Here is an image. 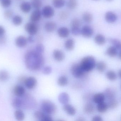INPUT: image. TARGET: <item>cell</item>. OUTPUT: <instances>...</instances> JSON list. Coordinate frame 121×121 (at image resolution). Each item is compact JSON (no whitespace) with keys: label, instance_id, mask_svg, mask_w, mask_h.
<instances>
[{"label":"cell","instance_id":"6da1fadb","mask_svg":"<svg viewBox=\"0 0 121 121\" xmlns=\"http://www.w3.org/2000/svg\"><path fill=\"white\" fill-rule=\"evenodd\" d=\"M26 65L28 69L32 71L40 69L44 64L42 54L35 50L28 51L25 55Z\"/></svg>","mask_w":121,"mask_h":121},{"label":"cell","instance_id":"7a4b0ae2","mask_svg":"<svg viewBox=\"0 0 121 121\" xmlns=\"http://www.w3.org/2000/svg\"><path fill=\"white\" fill-rule=\"evenodd\" d=\"M79 64L85 72H89L96 67V60L93 56H87L82 58Z\"/></svg>","mask_w":121,"mask_h":121},{"label":"cell","instance_id":"3957f363","mask_svg":"<svg viewBox=\"0 0 121 121\" xmlns=\"http://www.w3.org/2000/svg\"><path fill=\"white\" fill-rule=\"evenodd\" d=\"M41 108L43 112L47 115H54L56 112L57 108L53 102L48 100H44L41 102Z\"/></svg>","mask_w":121,"mask_h":121},{"label":"cell","instance_id":"277c9868","mask_svg":"<svg viewBox=\"0 0 121 121\" xmlns=\"http://www.w3.org/2000/svg\"><path fill=\"white\" fill-rule=\"evenodd\" d=\"M70 70L73 76L76 78L82 77L86 72L82 69L80 64L77 63H74L72 65Z\"/></svg>","mask_w":121,"mask_h":121},{"label":"cell","instance_id":"5b68a950","mask_svg":"<svg viewBox=\"0 0 121 121\" xmlns=\"http://www.w3.org/2000/svg\"><path fill=\"white\" fill-rule=\"evenodd\" d=\"M26 31L30 35L33 36L36 35L38 32V27L35 22H32L27 23L25 26Z\"/></svg>","mask_w":121,"mask_h":121},{"label":"cell","instance_id":"8992f818","mask_svg":"<svg viewBox=\"0 0 121 121\" xmlns=\"http://www.w3.org/2000/svg\"><path fill=\"white\" fill-rule=\"evenodd\" d=\"M42 13L45 18H50L54 15L55 10L51 6L46 5L43 9Z\"/></svg>","mask_w":121,"mask_h":121},{"label":"cell","instance_id":"52a82bcc","mask_svg":"<svg viewBox=\"0 0 121 121\" xmlns=\"http://www.w3.org/2000/svg\"><path fill=\"white\" fill-rule=\"evenodd\" d=\"M94 33V30L89 26H84L81 29V34L85 37H91L93 35Z\"/></svg>","mask_w":121,"mask_h":121},{"label":"cell","instance_id":"ba28073f","mask_svg":"<svg viewBox=\"0 0 121 121\" xmlns=\"http://www.w3.org/2000/svg\"><path fill=\"white\" fill-rule=\"evenodd\" d=\"M24 84L27 89H32L37 86V79L33 77H29L28 78H26Z\"/></svg>","mask_w":121,"mask_h":121},{"label":"cell","instance_id":"9c48e42d","mask_svg":"<svg viewBox=\"0 0 121 121\" xmlns=\"http://www.w3.org/2000/svg\"><path fill=\"white\" fill-rule=\"evenodd\" d=\"M42 12L39 9H35L33 11L30 16V20L32 22H36L41 19Z\"/></svg>","mask_w":121,"mask_h":121},{"label":"cell","instance_id":"30bf717a","mask_svg":"<svg viewBox=\"0 0 121 121\" xmlns=\"http://www.w3.org/2000/svg\"><path fill=\"white\" fill-rule=\"evenodd\" d=\"M27 38L22 36H18L15 40L16 45L20 48L25 47L27 45Z\"/></svg>","mask_w":121,"mask_h":121},{"label":"cell","instance_id":"8fae6325","mask_svg":"<svg viewBox=\"0 0 121 121\" xmlns=\"http://www.w3.org/2000/svg\"><path fill=\"white\" fill-rule=\"evenodd\" d=\"M105 18L108 22L113 23L116 21L117 16L116 14L112 11H108L105 14Z\"/></svg>","mask_w":121,"mask_h":121},{"label":"cell","instance_id":"7c38bea8","mask_svg":"<svg viewBox=\"0 0 121 121\" xmlns=\"http://www.w3.org/2000/svg\"><path fill=\"white\" fill-rule=\"evenodd\" d=\"M53 57L55 60L58 62L63 61L65 58L64 53L59 49H55L53 52Z\"/></svg>","mask_w":121,"mask_h":121},{"label":"cell","instance_id":"4fadbf2b","mask_svg":"<svg viewBox=\"0 0 121 121\" xmlns=\"http://www.w3.org/2000/svg\"><path fill=\"white\" fill-rule=\"evenodd\" d=\"M57 26L56 24L54 22L48 21L45 25V30L48 32H52L56 30Z\"/></svg>","mask_w":121,"mask_h":121},{"label":"cell","instance_id":"5bb4252c","mask_svg":"<svg viewBox=\"0 0 121 121\" xmlns=\"http://www.w3.org/2000/svg\"><path fill=\"white\" fill-rule=\"evenodd\" d=\"M57 33L60 37L65 38L69 35L70 31L68 28L66 27H60L57 30Z\"/></svg>","mask_w":121,"mask_h":121},{"label":"cell","instance_id":"9a60e30c","mask_svg":"<svg viewBox=\"0 0 121 121\" xmlns=\"http://www.w3.org/2000/svg\"><path fill=\"white\" fill-rule=\"evenodd\" d=\"M63 110L69 116H73L76 113V109L75 108L70 104H65L63 107Z\"/></svg>","mask_w":121,"mask_h":121},{"label":"cell","instance_id":"2e32d148","mask_svg":"<svg viewBox=\"0 0 121 121\" xmlns=\"http://www.w3.org/2000/svg\"><path fill=\"white\" fill-rule=\"evenodd\" d=\"M58 99L60 103L65 105L68 103L69 101V96L66 92H62L59 95Z\"/></svg>","mask_w":121,"mask_h":121},{"label":"cell","instance_id":"e0dca14e","mask_svg":"<svg viewBox=\"0 0 121 121\" xmlns=\"http://www.w3.org/2000/svg\"><path fill=\"white\" fill-rule=\"evenodd\" d=\"M105 95L104 94L102 93H98L95 94L93 97V100L95 103H100L104 102L105 100Z\"/></svg>","mask_w":121,"mask_h":121},{"label":"cell","instance_id":"ac0fdd59","mask_svg":"<svg viewBox=\"0 0 121 121\" xmlns=\"http://www.w3.org/2000/svg\"><path fill=\"white\" fill-rule=\"evenodd\" d=\"M31 3L28 2H23L20 5L21 10L25 13H29L32 9Z\"/></svg>","mask_w":121,"mask_h":121},{"label":"cell","instance_id":"d6986e66","mask_svg":"<svg viewBox=\"0 0 121 121\" xmlns=\"http://www.w3.org/2000/svg\"><path fill=\"white\" fill-rule=\"evenodd\" d=\"M105 97L108 100L112 99H115L116 92L112 88H108L105 90L104 94Z\"/></svg>","mask_w":121,"mask_h":121},{"label":"cell","instance_id":"ffe728a7","mask_svg":"<svg viewBox=\"0 0 121 121\" xmlns=\"http://www.w3.org/2000/svg\"><path fill=\"white\" fill-rule=\"evenodd\" d=\"M13 91L15 94L18 97H20L23 96L25 92V88L21 85L16 86Z\"/></svg>","mask_w":121,"mask_h":121},{"label":"cell","instance_id":"44dd1931","mask_svg":"<svg viewBox=\"0 0 121 121\" xmlns=\"http://www.w3.org/2000/svg\"><path fill=\"white\" fill-rule=\"evenodd\" d=\"M74 40L72 38L67 39L65 43V49L69 51L72 50L74 48Z\"/></svg>","mask_w":121,"mask_h":121},{"label":"cell","instance_id":"7402d4cb","mask_svg":"<svg viewBox=\"0 0 121 121\" xmlns=\"http://www.w3.org/2000/svg\"><path fill=\"white\" fill-rule=\"evenodd\" d=\"M95 42L99 45H102L105 44L106 39L104 35L100 34H98L95 36L94 38Z\"/></svg>","mask_w":121,"mask_h":121},{"label":"cell","instance_id":"603a6c76","mask_svg":"<svg viewBox=\"0 0 121 121\" xmlns=\"http://www.w3.org/2000/svg\"><path fill=\"white\" fill-rule=\"evenodd\" d=\"M107 55L111 57H114L118 54V50L113 46H111L108 48L106 51Z\"/></svg>","mask_w":121,"mask_h":121},{"label":"cell","instance_id":"cb8c5ba5","mask_svg":"<svg viewBox=\"0 0 121 121\" xmlns=\"http://www.w3.org/2000/svg\"><path fill=\"white\" fill-rule=\"evenodd\" d=\"M108 107L107 103L104 102L97 104V111L100 113H104L106 112Z\"/></svg>","mask_w":121,"mask_h":121},{"label":"cell","instance_id":"d4e9b609","mask_svg":"<svg viewBox=\"0 0 121 121\" xmlns=\"http://www.w3.org/2000/svg\"><path fill=\"white\" fill-rule=\"evenodd\" d=\"M95 108L92 104L88 103L86 104L84 108L85 112L87 114H92L94 112Z\"/></svg>","mask_w":121,"mask_h":121},{"label":"cell","instance_id":"484cf974","mask_svg":"<svg viewBox=\"0 0 121 121\" xmlns=\"http://www.w3.org/2000/svg\"><path fill=\"white\" fill-rule=\"evenodd\" d=\"M82 18L85 22L90 23L93 20V16L90 13L86 12L83 14Z\"/></svg>","mask_w":121,"mask_h":121},{"label":"cell","instance_id":"4316f807","mask_svg":"<svg viewBox=\"0 0 121 121\" xmlns=\"http://www.w3.org/2000/svg\"><path fill=\"white\" fill-rule=\"evenodd\" d=\"M97 70L100 72H103L106 70L107 68L106 64L104 62L101 61L96 64Z\"/></svg>","mask_w":121,"mask_h":121},{"label":"cell","instance_id":"83f0119b","mask_svg":"<svg viewBox=\"0 0 121 121\" xmlns=\"http://www.w3.org/2000/svg\"><path fill=\"white\" fill-rule=\"evenodd\" d=\"M107 104L108 108L111 109L116 108L118 106V102L115 99L108 100Z\"/></svg>","mask_w":121,"mask_h":121},{"label":"cell","instance_id":"f1b7e54d","mask_svg":"<svg viewBox=\"0 0 121 121\" xmlns=\"http://www.w3.org/2000/svg\"><path fill=\"white\" fill-rule=\"evenodd\" d=\"M47 114H45L44 112H42L37 111L34 113V116L35 118L38 121H44L45 118Z\"/></svg>","mask_w":121,"mask_h":121},{"label":"cell","instance_id":"f546056e","mask_svg":"<svg viewBox=\"0 0 121 121\" xmlns=\"http://www.w3.org/2000/svg\"><path fill=\"white\" fill-rule=\"evenodd\" d=\"M107 78L110 81H113L117 78V76L115 72L112 70H109L106 73Z\"/></svg>","mask_w":121,"mask_h":121},{"label":"cell","instance_id":"4dcf8cb0","mask_svg":"<svg viewBox=\"0 0 121 121\" xmlns=\"http://www.w3.org/2000/svg\"><path fill=\"white\" fill-rule=\"evenodd\" d=\"M52 4L55 8L59 9L64 6L65 1V0H52Z\"/></svg>","mask_w":121,"mask_h":121},{"label":"cell","instance_id":"1f68e13d","mask_svg":"<svg viewBox=\"0 0 121 121\" xmlns=\"http://www.w3.org/2000/svg\"><path fill=\"white\" fill-rule=\"evenodd\" d=\"M12 21L13 24L15 25L19 26L22 24L23 19L20 16L16 15L13 17Z\"/></svg>","mask_w":121,"mask_h":121},{"label":"cell","instance_id":"d6a6232c","mask_svg":"<svg viewBox=\"0 0 121 121\" xmlns=\"http://www.w3.org/2000/svg\"><path fill=\"white\" fill-rule=\"evenodd\" d=\"M15 116L16 119L18 121H22L25 119L24 113L21 110H17L15 112Z\"/></svg>","mask_w":121,"mask_h":121},{"label":"cell","instance_id":"836d02e7","mask_svg":"<svg viewBox=\"0 0 121 121\" xmlns=\"http://www.w3.org/2000/svg\"><path fill=\"white\" fill-rule=\"evenodd\" d=\"M68 80L67 78L65 76H60L57 80V84L60 86H64L67 84Z\"/></svg>","mask_w":121,"mask_h":121},{"label":"cell","instance_id":"e575fe53","mask_svg":"<svg viewBox=\"0 0 121 121\" xmlns=\"http://www.w3.org/2000/svg\"><path fill=\"white\" fill-rule=\"evenodd\" d=\"M109 41L117 50H121V41L116 39H110Z\"/></svg>","mask_w":121,"mask_h":121},{"label":"cell","instance_id":"d590c367","mask_svg":"<svg viewBox=\"0 0 121 121\" xmlns=\"http://www.w3.org/2000/svg\"><path fill=\"white\" fill-rule=\"evenodd\" d=\"M31 4L35 9H39L42 6V2L41 0H32Z\"/></svg>","mask_w":121,"mask_h":121},{"label":"cell","instance_id":"8d00e7d4","mask_svg":"<svg viewBox=\"0 0 121 121\" xmlns=\"http://www.w3.org/2000/svg\"><path fill=\"white\" fill-rule=\"evenodd\" d=\"M9 77V74L6 71L0 72V81H5L8 79Z\"/></svg>","mask_w":121,"mask_h":121},{"label":"cell","instance_id":"74e56055","mask_svg":"<svg viewBox=\"0 0 121 121\" xmlns=\"http://www.w3.org/2000/svg\"><path fill=\"white\" fill-rule=\"evenodd\" d=\"M77 5V2L76 0H69L67 4V6L70 9H74Z\"/></svg>","mask_w":121,"mask_h":121},{"label":"cell","instance_id":"f35d334b","mask_svg":"<svg viewBox=\"0 0 121 121\" xmlns=\"http://www.w3.org/2000/svg\"><path fill=\"white\" fill-rule=\"evenodd\" d=\"M22 104V100L19 98L15 99L13 102V107L15 108H20Z\"/></svg>","mask_w":121,"mask_h":121},{"label":"cell","instance_id":"ab89813d","mask_svg":"<svg viewBox=\"0 0 121 121\" xmlns=\"http://www.w3.org/2000/svg\"><path fill=\"white\" fill-rule=\"evenodd\" d=\"M70 25L71 27H80L81 25V22L78 18H74L72 20Z\"/></svg>","mask_w":121,"mask_h":121},{"label":"cell","instance_id":"60d3db41","mask_svg":"<svg viewBox=\"0 0 121 121\" xmlns=\"http://www.w3.org/2000/svg\"><path fill=\"white\" fill-rule=\"evenodd\" d=\"M0 3L3 8H8L12 3V0H1Z\"/></svg>","mask_w":121,"mask_h":121},{"label":"cell","instance_id":"b9f144b4","mask_svg":"<svg viewBox=\"0 0 121 121\" xmlns=\"http://www.w3.org/2000/svg\"><path fill=\"white\" fill-rule=\"evenodd\" d=\"M71 32L74 36H78L81 34V29L80 27H71Z\"/></svg>","mask_w":121,"mask_h":121},{"label":"cell","instance_id":"7bdbcfd3","mask_svg":"<svg viewBox=\"0 0 121 121\" xmlns=\"http://www.w3.org/2000/svg\"><path fill=\"white\" fill-rule=\"evenodd\" d=\"M35 50L38 53L42 54L44 51V47L42 44L39 43L36 45Z\"/></svg>","mask_w":121,"mask_h":121},{"label":"cell","instance_id":"ee69618b","mask_svg":"<svg viewBox=\"0 0 121 121\" xmlns=\"http://www.w3.org/2000/svg\"><path fill=\"white\" fill-rule=\"evenodd\" d=\"M52 69L50 66H46L43 68V73L45 75H48L52 72Z\"/></svg>","mask_w":121,"mask_h":121},{"label":"cell","instance_id":"f6af8a7d","mask_svg":"<svg viewBox=\"0 0 121 121\" xmlns=\"http://www.w3.org/2000/svg\"><path fill=\"white\" fill-rule=\"evenodd\" d=\"M13 13L12 10H7L4 12V16L6 18H10L13 16Z\"/></svg>","mask_w":121,"mask_h":121},{"label":"cell","instance_id":"bcb514c9","mask_svg":"<svg viewBox=\"0 0 121 121\" xmlns=\"http://www.w3.org/2000/svg\"><path fill=\"white\" fill-rule=\"evenodd\" d=\"M68 14L66 11H62L59 14L60 18L62 20L66 19L68 17Z\"/></svg>","mask_w":121,"mask_h":121},{"label":"cell","instance_id":"7dc6e473","mask_svg":"<svg viewBox=\"0 0 121 121\" xmlns=\"http://www.w3.org/2000/svg\"><path fill=\"white\" fill-rule=\"evenodd\" d=\"M92 121H103L102 118L100 116H96L92 118Z\"/></svg>","mask_w":121,"mask_h":121},{"label":"cell","instance_id":"c3c4849f","mask_svg":"<svg viewBox=\"0 0 121 121\" xmlns=\"http://www.w3.org/2000/svg\"><path fill=\"white\" fill-rule=\"evenodd\" d=\"M4 35L0 36V44H3L5 42V37Z\"/></svg>","mask_w":121,"mask_h":121},{"label":"cell","instance_id":"681fc988","mask_svg":"<svg viewBox=\"0 0 121 121\" xmlns=\"http://www.w3.org/2000/svg\"><path fill=\"white\" fill-rule=\"evenodd\" d=\"M27 40L28 42L30 43H33L35 41V39H34L33 37V36L32 35L29 36L27 38Z\"/></svg>","mask_w":121,"mask_h":121},{"label":"cell","instance_id":"f907efd6","mask_svg":"<svg viewBox=\"0 0 121 121\" xmlns=\"http://www.w3.org/2000/svg\"><path fill=\"white\" fill-rule=\"evenodd\" d=\"M5 32V29L3 26H0V36L4 35Z\"/></svg>","mask_w":121,"mask_h":121},{"label":"cell","instance_id":"816d5d0a","mask_svg":"<svg viewBox=\"0 0 121 121\" xmlns=\"http://www.w3.org/2000/svg\"><path fill=\"white\" fill-rule=\"evenodd\" d=\"M26 79V78L24 77H21L20 79V81L21 82H23L24 84Z\"/></svg>","mask_w":121,"mask_h":121},{"label":"cell","instance_id":"f5cc1de1","mask_svg":"<svg viewBox=\"0 0 121 121\" xmlns=\"http://www.w3.org/2000/svg\"><path fill=\"white\" fill-rule=\"evenodd\" d=\"M118 75L119 77L121 79V69L119 70V71L118 72Z\"/></svg>","mask_w":121,"mask_h":121},{"label":"cell","instance_id":"db71d44e","mask_svg":"<svg viewBox=\"0 0 121 121\" xmlns=\"http://www.w3.org/2000/svg\"><path fill=\"white\" fill-rule=\"evenodd\" d=\"M85 121V120L84 119H83V118H78V119L77 120V121Z\"/></svg>","mask_w":121,"mask_h":121},{"label":"cell","instance_id":"11a10c76","mask_svg":"<svg viewBox=\"0 0 121 121\" xmlns=\"http://www.w3.org/2000/svg\"><path fill=\"white\" fill-rule=\"evenodd\" d=\"M118 57L119 59L121 60V50H120V52L119 53Z\"/></svg>","mask_w":121,"mask_h":121},{"label":"cell","instance_id":"9f6ffc18","mask_svg":"<svg viewBox=\"0 0 121 121\" xmlns=\"http://www.w3.org/2000/svg\"><path fill=\"white\" fill-rule=\"evenodd\" d=\"M108 0V1H111V0Z\"/></svg>","mask_w":121,"mask_h":121},{"label":"cell","instance_id":"6f0895ef","mask_svg":"<svg viewBox=\"0 0 121 121\" xmlns=\"http://www.w3.org/2000/svg\"></svg>","mask_w":121,"mask_h":121},{"label":"cell","instance_id":"680465c9","mask_svg":"<svg viewBox=\"0 0 121 121\" xmlns=\"http://www.w3.org/2000/svg\"></svg>","mask_w":121,"mask_h":121}]
</instances>
